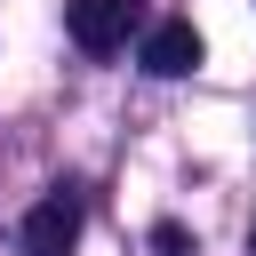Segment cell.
Instances as JSON below:
<instances>
[{"label":"cell","mask_w":256,"mask_h":256,"mask_svg":"<svg viewBox=\"0 0 256 256\" xmlns=\"http://www.w3.org/2000/svg\"><path fill=\"white\" fill-rule=\"evenodd\" d=\"M64 24H72V40H80L88 56H112V48L144 24V0H72Z\"/></svg>","instance_id":"6da1fadb"},{"label":"cell","mask_w":256,"mask_h":256,"mask_svg":"<svg viewBox=\"0 0 256 256\" xmlns=\"http://www.w3.org/2000/svg\"><path fill=\"white\" fill-rule=\"evenodd\" d=\"M80 248V192L56 184L32 216H24V256H72Z\"/></svg>","instance_id":"7a4b0ae2"},{"label":"cell","mask_w":256,"mask_h":256,"mask_svg":"<svg viewBox=\"0 0 256 256\" xmlns=\"http://www.w3.org/2000/svg\"><path fill=\"white\" fill-rule=\"evenodd\" d=\"M192 64H200V32L192 24H152L144 32V72L152 80H184Z\"/></svg>","instance_id":"3957f363"},{"label":"cell","mask_w":256,"mask_h":256,"mask_svg":"<svg viewBox=\"0 0 256 256\" xmlns=\"http://www.w3.org/2000/svg\"><path fill=\"white\" fill-rule=\"evenodd\" d=\"M152 248H160V256H192V232H184V224H152Z\"/></svg>","instance_id":"277c9868"}]
</instances>
